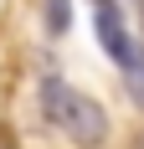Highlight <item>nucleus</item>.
Returning a JSON list of instances; mask_svg holds the SVG:
<instances>
[{
  "label": "nucleus",
  "mask_w": 144,
  "mask_h": 149,
  "mask_svg": "<svg viewBox=\"0 0 144 149\" xmlns=\"http://www.w3.org/2000/svg\"><path fill=\"white\" fill-rule=\"evenodd\" d=\"M41 118L57 134H67L77 149H98L108 139V108L93 103L87 93L67 88L62 77H41Z\"/></svg>",
  "instance_id": "obj_1"
},
{
  "label": "nucleus",
  "mask_w": 144,
  "mask_h": 149,
  "mask_svg": "<svg viewBox=\"0 0 144 149\" xmlns=\"http://www.w3.org/2000/svg\"><path fill=\"white\" fill-rule=\"evenodd\" d=\"M98 41L108 46V57L124 67V62L134 57V36H129V26H124V10H118V0H98Z\"/></svg>",
  "instance_id": "obj_2"
},
{
  "label": "nucleus",
  "mask_w": 144,
  "mask_h": 149,
  "mask_svg": "<svg viewBox=\"0 0 144 149\" xmlns=\"http://www.w3.org/2000/svg\"><path fill=\"white\" fill-rule=\"evenodd\" d=\"M118 72H124V82H129V98H134V103H144V46H134V57L124 62Z\"/></svg>",
  "instance_id": "obj_3"
},
{
  "label": "nucleus",
  "mask_w": 144,
  "mask_h": 149,
  "mask_svg": "<svg viewBox=\"0 0 144 149\" xmlns=\"http://www.w3.org/2000/svg\"><path fill=\"white\" fill-rule=\"evenodd\" d=\"M67 26H72V0H46V31L62 36Z\"/></svg>",
  "instance_id": "obj_4"
},
{
  "label": "nucleus",
  "mask_w": 144,
  "mask_h": 149,
  "mask_svg": "<svg viewBox=\"0 0 144 149\" xmlns=\"http://www.w3.org/2000/svg\"><path fill=\"white\" fill-rule=\"evenodd\" d=\"M0 149H21L15 144V129H5V123H0Z\"/></svg>",
  "instance_id": "obj_5"
},
{
  "label": "nucleus",
  "mask_w": 144,
  "mask_h": 149,
  "mask_svg": "<svg viewBox=\"0 0 144 149\" xmlns=\"http://www.w3.org/2000/svg\"><path fill=\"white\" fill-rule=\"evenodd\" d=\"M139 149H144V139H139Z\"/></svg>",
  "instance_id": "obj_6"
},
{
  "label": "nucleus",
  "mask_w": 144,
  "mask_h": 149,
  "mask_svg": "<svg viewBox=\"0 0 144 149\" xmlns=\"http://www.w3.org/2000/svg\"><path fill=\"white\" fill-rule=\"evenodd\" d=\"M134 5H139V0H134Z\"/></svg>",
  "instance_id": "obj_7"
}]
</instances>
